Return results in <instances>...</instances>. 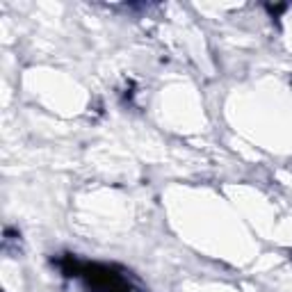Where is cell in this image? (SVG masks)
<instances>
[{
  "label": "cell",
  "instance_id": "obj_1",
  "mask_svg": "<svg viewBox=\"0 0 292 292\" xmlns=\"http://www.w3.org/2000/svg\"><path fill=\"white\" fill-rule=\"evenodd\" d=\"M64 271L69 276H83L91 292H132L128 281L112 267L99 263H78L75 258H64Z\"/></svg>",
  "mask_w": 292,
  "mask_h": 292
}]
</instances>
